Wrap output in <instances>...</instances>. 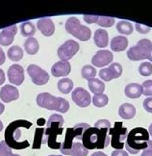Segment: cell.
Here are the masks:
<instances>
[{"mask_svg": "<svg viewBox=\"0 0 152 156\" xmlns=\"http://www.w3.org/2000/svg\"><path fill=\"white\" fill-rule=\"evenodd\" d=\"M110 128L89 127L85 130L82 137V145L89 149H103L111 142V138L107 134Z\"/></svg>", "mask_w": 152, "mask_h": 156, "instance_id": "obj_1", "label": "cell"}, {"mask_svg": "<svg viewBox=\"0 0 152 156\" xmlns=\"http://www.w3.org/2000/svg\"><path fill=\"white\" fill-rule=\"evenodd\" d=\"M32 126V123L24 119H19V121H15L11 122L7 129L5 131V142L11 147L15 149H24L30 146V144L27 140L19 142L21 137L20 128L29 129Z\"/></svg>", "mask_w": 152, "mask_h": 156, "instance_id": "obj_2", "label": "cell"}, {"mask_svg": "<svg viewBox=\"0 0 152 156\" xmlns=\"http://www.w3.org/2000/svg\"><path fill=\"white\" fill-rule=\"evenodd\" d=\"M64 118L59 114H53L49 117V119L46 122V129L44 132V144L47 142V145L50 148L60 149L62 144L57 141V137L63 132Z\"/></svg>", "mask_w": 152, "mask_h": 156, "instance_id": "obj_3", "label": "cell"}, {"mask_svg": "<svg viewBox=\"0 0 152 156\" xmlns=\"http://www.w3.org/2000/svg\"><path fill=\"white\" fill-rule=\"evenodd\" d=\"M149 133L143 127L133 128L126 138V149L131 154H137L142 149H144L148 146Z\"/></svg>", "mask_w": 152, "mask_h": 156, "instance_id": "obj_4", "label": "cell"}, {"mask_svg": "<svg viewBox=\"0 0 152 156\" xmlns=\"http://www.w3.org/2000/svg\"><path fill=\"white\" fill-rule=\"evenodd\" d=\"M37 104L47 110L58 111L65 114L69 109V102L63 98L54 97L49 93H41L37 97Z\"/></svg>", "mask_w": 152, "mask_h": 156, "instance_id": "obj_5", "label": "cell"}, {"mask_svg": "<svg viewBox=\"0 0 152 156\" xmlns=\"http://www.w3.org/2000/svg\"><path fill=\"white\" fill-rule=\"evenodd\" d=\"M65 30L69 34L72 35L80 41H89L92 36V31L87 26H83L76 17H69L65 21Z\"/></svg>", "mask_w": 152, "mask_h": 156, "instance_id": "obj_6", "label": "cell"}, {"mask_svg": "<svg viewBox=\"0 0 152 156\" xmlns=\"http://www.w3.org/2000/svg\"><path fill=\"white\" fill-rule=\"evenodd\" d=\"M152 50V43L147 39H143L138 41L135 46H132L127 51V57L132 61H141L148 59Z\"/></svg>", "mask_w": 152, "mask_h": 156, "instance_id": "obj_7", "label": "cell"}, {"mask_svg": "<svg viewBox=\"0 0 152 156\" xmlns=\"http://www.w3.org/2000/svg\"><path fill=\"white\" fill-rule=\"evenodd\" d=\"M109 134L111 135V145L115 149H122L124 147V140L128 135V129L123 127L121 122H115V126L110 128Z\"/></svg>", "mask_w": 152, "mask_h": 156, "instance_id": "obj_8", "label": "cell"}, {"mask_svg": "<svg viewBox=\"0 0 152 156\" xmlns=\"http://www.w3.org/2000/svg\"><path fill=\"white\" fill-rule=\"evenodd\" d=\"M90 127V125L87 123H78L75 126L72 128H68L66 129V134L65 137V141L61 146L60 149H69L73 144V140L78 139V140H82L83 134L86 129Z\"/></svg>", "mask_w": 152, "mask_h": 156, "instance_id": "obj_9", "label": "cell"}, {"mask_svg": "<svg viewBox=\"0 0 152 156\" xmlns=\"http://www.w3.org/2000/svg\"><path fill=\"white\" fill-rule=\"evenodd\" d=\"M78 50H79V44L77 41L73 40H68L65 44H63L58 48L57 54H58V57L62 60V61L69 62L78 52Z\"/></svg>", "mask_w": 152, "mask_h": 156, "instance_id": "obj_10", "label": "cell"}, {"mask_svg": "<svg viewBox=\"0 0 152 156\" xmlns=\"http://www.w3.org/2000/svg\"><path fill=\"white\" fill-rule=\"evenodd\" d=\"M27 73L31 77L32 82L36 85H44L49 80V74L37 65H30L27 68Z\"/></svg>", "mask_w": 152, "mask_h": 156, "instance_id": "obj_11", "label": "cell"}, {"mask_svg": "<svg viewBox=\"0 0 152 156\" xmlns=\"http://www.w3.org/2000/svg\"><path fill=\"white\" fill-rule=\"evenodd\" d=\"M122 73V67L118 63H113L108 68L99 71V77L104 81H111L114 78H118Z\"/></svg>", "mask_w": 152, "mask_h": 156, "instance_id": "obj_12", "label": "cell"}, {"mask_svg": "<svg viewBox=\"0 0 152 156\" xmlns=\"http://www.w3.org/2000/svg\"><path fill=\"white\" fill-rule=\"evenodd\" d=\"M71 98L79 107H88L92 102L90 94L83 88H75L72 92Z\"/></svg>", "mask_w": 152, "mask_h": 156, "instance_id": "obj_13", "label": "cell"}, {"mask_svg": "<svg viewBox=\"0 0 152 156\" xmlns=\"http://www.w3.org/2000/svg\"><path fill=\"white\" fill-rule=\"evenodd\" d=\"M8 79L14 85L19 86L24 81V70L20 65H12L8 69Z\"/></svg>", "mask_w": 152, "mask_h": 156, "instance_id": "obj_14", "label": "cell"}, {"mask_svg": "<svg viewBox=\"0 0 152 156\" xmlns=\"http://www.w3.org/2000/svg\"><path fill=\"white\" fill-rule=\"evenodd\" d=\"M113 53L109 50H99L96 52L95 55L93 57L92 63L97 68H102L104 66H107L113 61Z\"/></svg>", "mask_w": 152, "mask_h": 156, "instance_id": "obj_15", "label": "cell"}, {"mask_svg": "<svg viewBox=\"0 0 152 156\" xmlns=\"http://www.w3.org/2000/svg\"><path fill=\"white\" fill-rule=\"evenodd\" d=\"M19 98V90L12 85H5L0 90V98L5 103H9Z\"/></svg>", "mask_w": 152, "mask_h": 156, "instance_id": "obj_16", "label": "cell"}, {"mask_svg": "<svg viewBox=\"0 0 152 156\" xmlns=\"http://www.w3.org/2000/svg\"><path fill=\"white\" fill-rule=\"evenodd\" d=\"M71 71V66L69 62L59 61L55 63L51 68V73L54 77H65L69 75Z\"/></svg>", "mask_w": 152, "mask_h": 156, "instance_id": "obj_17", "label": "cell"}, {"mask_svg": "<svg viewBox=\"0 0 152 156\" xmlns=\"http://www.w3.org/2000/svg\"><path fill=\"white\" fill-rule=\"evenodd\" d=\"M16 32H17V26L16 24L3 29L0 32V44L3 46L10 45L14 41Z\"/></svg>", "mask_w": 152, "mask_h": 156, "instance_id": "obj_18", "label": "cell"}, {"mask_svg": "<svg viewBox=\"0 0 152 156\" xmlns=\"http://www.w3.org/2000/svg\"><path fill=\"white\" fill-rule=\"evenodd\" d=\"M38 29L45 37H50L55 32V25L50 17H42L38 20Z\"/></svg>", "mask_w": 152, "mask_h": 156, "instance_id": "obj_19", "label": "cell"}, {"mask_svg": "<svg viewBox=\"0 0 152 156\" xmlns=\"http://www.w3.org/2000/svg\"><path fill=\"white\" fill-rule=\"evenodd\" d=\"M60 151L64 155L70 156H87L89 151L82 145L81 143L74 142L69 149H60Z\"/></svg>", "mask_w": 152, "mask_h": 156, "instance_id": "obj_20", "label": "cell"}, {"mask_svg": "<svg viewBox=\"0 0 152 156\" xmlns=\"http://www.w3.org/2000/svg\"><path fill=\"white\" fill-rule=\"evenodd\" d=\"M94 41L96 46L104 48L109 44V35L104 29H98L94 33Z\"/></svg>", "mask_w": 152, "mask_h": 156, "instance_id": "obj_21", "label": "cell"}, {"mask_svg": "<svg viewBox=\"0 0 152 156\" xmlns=\"http://www.w3.org/2000/svg\"><path fill=\"white\" fill-rule=\"evenodd\" d=\"M128 40L124 36H117L111 41V49L115 52H120L127 48Z\"/></svg>", "mask_w": 152, "mask_h": 156, "instance_id": "obj_22", "label": "cell"}, {"mask_svg": "<svg viewBox=\"0 0 152 156\" xmlns=\"http://www.w3.org/2000/svg\"><path fill=\"white\" fill-rule=\"evenodd\" d=\"M118 114L124 119H131L136 115V108L130 103H123L119 107Z\"/></svg>", "mask_w": 152, "mask_h": 156, "instance_id": "obj_23", "label": "cell"}, {"mask_svg": "<svg viewBox=\"0 0 152 156\" xmlns=\"http://www.w3.org/2000/svg\"><path fill=\"white\" fill-rule=\"evenodd\" d=\"M125 94L126 97L130 98H138L143 94V87L142 85L137 83H131L127 85L125 88Z\"/></svg>", "mask_w": 152, "mask_h": 156, "instance_id": "obj_24", "label": "cell"}, {"mask_svg": "<svg viewBox=\"0 0 152 156\" xmlns=\"http://www.w3.org/2000/svg\"><path fill=\"white\" fill-rule=\"evenodd\" d=\"M24 49L30 55H35L40 49L39 41L35 38H28L24 43Z\"/></svg>", "mask_w": 152, "mask_h": 156, "instance_id": "obj_25", "label": "cell"}, {"mask_svg": "<svg viewBox=\"0 0 152 156\" xmlns=\"http://www.w3.org/2000/svg\"><path fill=\"white\" fill-rule=\"evenodd\" d=\"M89 88L90 91L94 94H100L105 91V84L101 80L94 78V79L89 80Z\"/></svg>", "mask_w": 152, "mask_h": 156, "instance_id": "obj_26", "label": "cell"}, {"mask_svg": "<svg viewBox=\"0 0 152 156\" xmlns=\"http://www.w3.org/2000/svg\"><path fill=\"white\" fill-rule=\"evenodd\" d=\"M57 87L61 93L66 94L70 93L72 91V89H73V82L69 78H64V79L59 80Z\"/></svg>", "mask_w": 152, "mask_h": 156, "instance_id": "obj_27", "label": "cell"}, {"mask_svg": "<svg viewBox=\"0 0 152 156\" xmlns=\"http://www.w3.org/2000/svg\"><path fill=\"white\" fill-rule=\"evenodd\" d=\"M20 31H21V35L23 36V37L33 38V36L36 33V27L32 22L26 21V22L21 23Z\"/></svg>", "mask_w": 152, "mask_h": 156, "instance_id": "obj_28", "label": "cell"}, {"mask_svg": "<svg viewBox=\"0 0 152 156\" xmlns=\"http://www.w3.org/2000/svg\"><path fill=\"white\" fill-rule=\"evenodd\" d=\"M8 58L12 61H15L17 62L19 60L22 59L23 57V50L21 47H19V45H15V46H12L11 48L8 50Z\"/></svg>", "mask_w": 152, "mask_h": 156, "instance_id": "obj_29", "label": "cell"}, {"mask_svg": "<svg viewBox=\"0 0 152 156\" xmlns=\"http://www.w3.org/2000/svg\"><path fill=\"white\" fill-rule=\"evenodd\" d=\"M44 132L45 129L44 127L41 128H37L36 129V134H35V138H34V144H33V149H39L41 147V144H44Z\"/></svg>", "mask_w": 152, "mask_h": 156, "instance_id": "obj_30", "label": "cell"}, {"mask_svg": "<svg viewBox=\"0 0 152 156\" xmlns=\"http://www.w3.org/2000/svg\"><path fill=\"white\" fill-rule=\"evenodd\" d=\"M117 30L120 34L131 35L133 33V26L130 22L125 20H120L117 24Z\"/></svg>", "mask_w": 152, "mask_h": 156, "instance_id": "obj_31", "label": "cell"}, {"mask_svg": "<svg viewBox=\"0 0 152 156\" xmlns=\"http://www.w3.org/2000/svg\"><path fill=\"white\" fill-rule=\"evenodd\" d=\"M82 77L85 78L87 80H90V79H94V76L96 75V69L93 67V66H84L82 68Z\"/></svg>", "mask_w": 152, "mask_h": 156, "instance_id": "obj_32", "label": "cell"}, {"mask_svg": "<svg viewBox=\"0 0 152 156\" xmlns=\"http://www.w3.org/2000/svg\"><path fill=\"white\" fill-rule=\"evenodd\" d=\"M109 102V98L106 94H95L93 98V103L96 107H104L108 104Z\"/></svg>", "mask_w": 152, "mask_h": 156, "instance_id": "obj_33", "label": "cell"}, {"mask_svg": "<svg viewBox=\"0 0 152 156\" xmlns=\"http://www.w3.org/2000/svg\"><path fill=\"white\" fill-rule=\"evenodd\" d=\"M139 73L143 76H149L152 74V65L149 62H144L140 65Z\"/></svg>", "mask_w": 152, "mask_h": 156, "instance_id": "obj_34", "label": "cell"}, {"mask_svg": "<svg viewBox=\"0 0 152 156\" xmlns=\"http://www.w3.org/2000/svg\"><path fill=\"white\" fill-rule=\"evenodd\" d=\"M96 24L102 27H111L115 24V19L109 16H98V20H97Z\"/></svg>", "mask_w": 152, "mask_h": 156, "instance_id": "obj_35", "label": "cell"}, {"mask_svg": "<svg viewBox=\"0 0 152 156\" xmlns=\"http://www.w3.org/2000/svg\"><path fill=\"white\" fill-rule=\"evenodd\" d=\"M12 148L6 144L5 141L0 142V156H14Z\"/></svg>", "mask_w": 152, "mask_h": 156, "instance_id": "obj_36", "label": "cell"}, {"mask_svg": "<svg viewBox=\"0 0 152 156\" xmlns=\"http://www.w3.org/2000/svg\"><path fill=\"white\" fill-rule=\"evenodd\" d=\"M143 94L144 95H152V80H147L143 83Z\"/></svg>", "mask_w": 152, "mask_h": 156, "instance_id": "obj_37", "label": "cell"}, {"mask_svg": "<svg viewBox=\"0 0 152 156\" xmlns=\"http://www.w3.org/2000/svg\"><path fill=\"white\" fill-rule=\"evenodd\" d=\"M111 126V123L107 119H99L98 122H96L94 124V127L97 128H102V127H107V128H110Z\"/></svg>", "mask_w": 152, "mask_h": 156, "instance_id": "obj_38", "label": "cell"}, {"mask_svg": "<svg viewBox=\"0 0 152 156\" xmlns=\"http://www.w3.org/2000/svg\"><path fill=\"white\" fill-rule=\"evenodd\" d=\"M135 28H136L137 31L139 33H141V34H147V33H148L150 31V27L143 25V24H140V23H136Z\"/></svg>", "mask_w": 152, "mask_h": 156, "instance_id": "obj_39", "label": "cell"}, {"mask_svg": "<svg viewBox=\"0 0 152 156\" xmlns=\"http://www.w3.org/2000/svg\"><path fill=\"white\" fill-rule=\"evenodd\" d=\"M98 16H94V15H85L84 16V20L86 21L89 24L90 23H96L98 20Z\"/></svg>", "mask_w": 152, "mask_h": 156, "instance_id": "obj_40", "label": "cell"}, {"mask_svg": "<svg viewBox=\"0 0 152 156\" xmlns=\"http://www.w3.org/2000/svg\"><path fill=\"white\" fill-rule=\"evenodd\" d=\"M143 108L148 113H152V98H145L143 101Z\"/></svg>", "mask_w": 152, "mask_h": 156, "instance_id": "obj_41", "label": "cell"}, {"mask_svg": "<svg viewBox=\"0 0 152 156\" xmlns=\"http://www.w3.org/2000/svg\"><path fill=\"white\" fill-rule=\"evenodd\" d=\"M142 156H152V141H148V146L143 151Z\"/></svg>", "mask_w": 152, "mask_h": 156, "instance_id": "obj_42", "label": "cell"}, {"mask_svg": "<svg viewBox=\"0 0 152 156\" xmlns=\"http://www.w3.org/2000/svg\"><path fill=\"white\" fill-rule=\"evenodd\" d=\"M112 156H129L125 151L122 149H115V151L112 152Z\"/></svg>", "mask_w": 152, "mask_h": 156, "instance_id": "obj_43", "label": "cell"}, {"mask_svg": "<svg viewBox=\"0 0 152 156\" xmlns=\"http://www.w3.org/2000/svg\"><path fill=\"white\" fill-rule=\"evenodd\" d=\"M6 61V56H5V53L3 51V49L0 47V65H3Z\"/></svg>", "mask_w": 152, "mask_h": 156, "instance_id": "obj_44", "label": "cell"}, {"mask_svg": "<svg viewBox=\"0 0 152 156\" xmlns=\"http://www.w3.org/2000/svg\"><path fill=\"white\" fill-rule=\"evenodd\" d=\"M4 82H5V73H4V71L0 69V85H2Z\"/></svg>", "mask_w": 152, "mask_h": 156, "instance_id": "obj_45", "label": "cell"}, {"mask_svg": "<svg viewBox=\"0 0 152 156\" xmlns=\"http://www.w3.org/2000/svg\"><path fill=\"white\" fill-rule=\"evenodd\" d=\"M92 156H107V154H105L104 152H102V151H96V152L93 153Z\"/></svg>", "mask_w": 152, "mask_h": 156, "instance_id": "obj_46", "label": "cell"}, {"mask_svg": "<svg viewBox=\"0 0 152 156\" xmlns=\"http://www.w3.org/2000/svg\"><path fill=\"white\" fill-rule=\"evenodd\" d=\"M4 110H5V106H4V104L0 102V115H1V114L4 112Z\"/></svg>", "mask_w": 152, "mask_h": 156, "instance_id": "obj_47", "label": "cell"}, {"mask_svg": "<svg viewBox=\"0 0 152 156\" xmlns=\"http://www.w3.org/2000/svg\"><path fill=\"white\" fill-rule=\"evenodd\" d=\"M148 133L152 136V123L150 124V126H149V129H148Z\"/></svg>", "mask_w": 152, "mask_h": 156, "instance_id": "obj_48", "label": "cell"}, {"mask_svg": "<svg viewBox=\"0 0 152 156\" xmlns=\"http://www.w3.org/2000/svg\"><path fill=\"white\" fill-rule=\"evenodd\" d=\"M2 129H3V123H2L1 121H0V132L2 131Z\"/></svg>", "mask_w": 152, "mask_h": 156, "instance_id": "obj_49", "label": "cell"}, {"mask_svg": "<svg viewBox=\"0 0 152 156\" xmlns=\"http://www.w3.org/2000/svg\"><path fill=\"white\" fill-rule=\"evenodd\" d=\"M148 60H150V61L152 62V50H151V52H150V54H149V57H148Z\"/></svg>", "mask_w": 152, "mask_h": 156, "instance_id": "obj_50", "label": "cell"}, {"mask_svg": "<svg viewBox=\"0 0 152 156\" xmlns=\"http://www.w3.org/2000/svg\"><path fill=\"white\" fill-rule=\"evenodd\" d=\"M48 156H64V155H48Z\"/></svg>", "mask_w": 152, "mask_h": 156, "instance_id": "obj_51", "label": "cell"}, {"mask_svg": "<svg viewBox=\"0 0 152 156\" xmlns=\"http://www.w3.org/2000/svg\"><path fill=\"white\" fill-rule=\"evenodd\" d=\"M14 156H20V155H19V154H15Z\"/></svg>", "mask_w": 152, "mask_h": 156, "instance_id": "obj_52", "label": "cell"}]
</instances>
